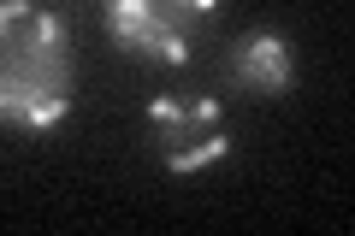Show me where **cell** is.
I'll list each match as a JSON object with an SVG mask.
<instances>
[{
	"label": "cell",
	"mask_w": 355,
	"mask_h": 236,
	"mask_svg": "<svg viewBox=\"0 0 355 236\" xmlns=\"http://www.w3.org/2000/svg\"><path fill=\"white\" fill-rule=\"evenodd\" d=\"M214 18L219 0H107V36L148 65H190Z\"/></svg>",
	"instance_id": "7a4b0ae2"
},
{
	"label": "cell",
	"mask_w": 355,
	"mask_h": 236,
	"mask_svg": "<svg viewBox=\"0 0 355 236\" xmlns=\"http://www.w3.org/2000/svg\"><path fill=\"white\" fill-rule=\"evenodd\" d=\"M77 100V53L60 12L36 0H0V125L60 130Z\"/></svg>",
	"instance_id": "6da1fadb"
},
{
	"label": "cell",
	"mask_w": 355,
	"mask_h": 236,
	"mask_svg": "<svg viewBox=\"0 0 355 236\" xmlns=\"http://www.w3.org/2000/svg\"><path fill=\"white\" fill-rule=\"evenodd\" d=\"M148 130H154V148H160L166 172H178V177L207 172L231 148L225 107L214 95H154L148 100Z\"/></svg>",
	"instance_id": "3957f363"
},
{
	"label": "cell",
	"mask_w": 355,
	"mask_h": 236,
	"mask_svg": "<svg viewBox=\"0 0 355 236\" xmlns=\"http://www.w3.org/2000/svg\"><path fill=\"white\" fill-rule=\"evenodd\" d=\"M225 77L243 89V95H261V100H279L296 89V48L284 30H249V36L231 42V60Z\"/></svg>",
	"instance_id": "277c9868"
}]
</instances>
